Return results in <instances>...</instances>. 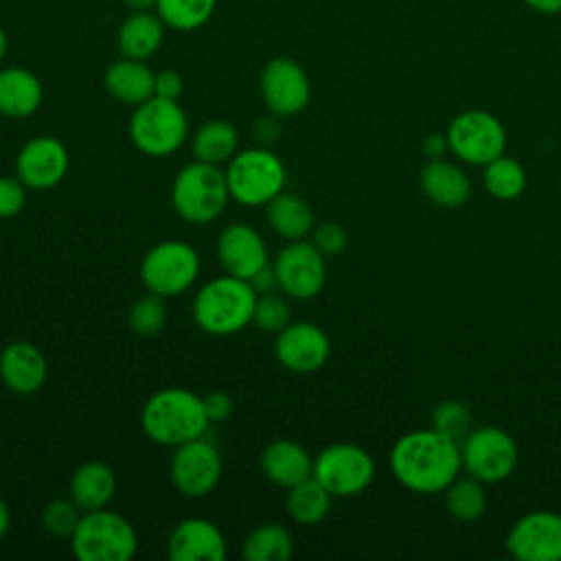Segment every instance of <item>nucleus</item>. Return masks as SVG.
I'll use <instances>...</instances> for the list:
<instances>
[{"label":"nucleus","mask_w":561,"mask_h":561,"mask_svg":"<svg viewBox=\"0 0 561 561\" xmlns=\"http://www.w3.org/2000/svg\"><path fill=\"white\" fill-rule=\"evenodd\" d=\"M432 427L460 443L471 430V412L462 401L447 399L434 408Z\"/></svg>","instance_id":"35"},{"label":"nucleus","mask_w":561,"mask_h":561,"mask_svg":"<svg viewBox=\"0 0 561 561\" xmlns=\"http://www.w3.org/2000/svg\"><path fill=\"white\" fill-rule=\"evenodd\" d=\"M199 254L182 239L156 243L140 261V280L147 291L162 298L180 296L191 289L199 276Z\"/></svg>","instance_id":"8"},{"label":"nucleus","mask_w":561,"mask_h":561,"mask_svg":"<svg viewBox=\"0 0 561 561\" xmlns=\"http://www.w3.org/2000/svg\"><path fill=\"white\" fill-rule=\"evenodd\" d=\"M167 316H169V311H167L164 298L158 296V294L147 291L145 296H140L131 305L129 327L140 337H151V335H158L162 331V327L167 324Z\"/></svg>","instance_id":"34"},{"label":"nucleus","mask_w":561,"mask_h":561,"mask_svg":"<svg viewBox=\"0 0 561 561\" xmlns=\"http://www.w3.org/2000/svg\"><path fill=\"white\" fill-rule=\"evenodd\" d=\"M261 471L276 486L289 489L313 476V458L300 443L276 438L261 451Z\"/></svg>","instance_id":"21"},{"label":"nucleus","mask_w":561,"mask_h":561,"mask_svg":"<svg viewBox=\"0 0 561 561\" xmlns=\"http://www.w3.org/2000/svg\"><path fill=\"white\" fill-rule=\"evenodd\" d=\"M217 256L226 274L252 280L265 265H270L267 245L259 230L250 224L237 221L226 226L217 239Z\"/></svg>","instance_id":"18"},{"label":"nucleus","mask_w":561,"mask_h":561,"mask_svg":"<svg viewBox=\"0 0 561 561\" xmlns=\"http://www.w3.org/2000/svg\"><path fill=\"white\" fill-rule=\"evenodd\" d=\"M449 151V145H447V138L445 136H438V134H432L423 140V153L434 160V158H443V153Z\"/></svg>","instance_id":"43"},{"label":"nucleus","mask_w":561,"mask_h":561,"mask_svg":"<svg viewBox=\"0 0 561 561\" xmlns=\"http://www.w3.org/2000/svg\"><path fill=\"white\" fill-rule=\"evenodd\" d=\"M167 552L173 561H224L228 543L215 522L188 517L171 530Z\"/></svg>","instance_id":"19"},{"label":"nucleus","mask_w":561,"mask_h":561,"mask_svg":"<svg viewBox=\"0 0 561 561\" xmlns=\"http://www.w3.org/2000/svg\"><path fill=\"white\" fill-rule=\"evenodd\" d=\"M228 202L226 171L217 164L195 160L178 171L171 186V204L184 221L210 224L224 213Z\"/></svg>","instance_id":"4"},{"label":"nucleus","mask_w":561,"mask_h":561,"mask_svg":"<svg viewBox=\"0 0 561 561\" xmlns=\"http://www.w3.org/2000/svg\"><path fill=\"white\" fill-rule=\"evenodd\" d=\"M524 2L539 13H559L561 11V0H524Z\"/></svg>","instance_id":"45"},{"label":"nucleus","mask_w":561,"mask_h":561,"mask_svg":"<svg viewBox=\"0 0 561 561\" xmlns=\"http://www.w3.org/2000/svg\"><path fill=\"white\" fill-rule=\"evenodd\" d=\"M313 478L333 497H353L370 486L375 460L355 443H333L313 458Z\"/></svg>","instance_id":"9"},{"label":"nucleus","mask_w":561,"mask_h":561,"mask_svg":"<svg viewBox=\"0 0 561 561\" xmlns=\"http://www.w3.org/2000/svg\"><path fill=\"white\" fill-rule=\"evenodd\" d=\"M265 215L274 232L287 241L305 239L316 228L311 206L294 193L280 191L274 199L265 204Z\"/></svg>","instance_id":"27"},{"label":"nucleus","mask_w":561,"mask_h":561,"mask_svg":"<svg viewBox=\"0 0 561 561\" xmlns=\"http://www.w3.org/2000/svg\"><path fill=\"white\" fill-rule=\"evenodd\" d=\"M7 50H9V37L4 33V28L0 26V61L7 57Z\"/></svg>","instance_id":"48"},{"label":"nucleus","mask_w":561,"mask_h":561,"mask_svg":"<svg viewBox=\"0 0 561 561\" xmlns=\"http://www.w3.org/2000/svg\"><path fill=\"white\" fill-rule=\"evenodd\" d=\"M191 149H193L195 160L221 167V164H228L230 158L237 153L239 134L232 123L213 118L195 131Z\"/></svg>","instance_id":"28"},{"label":"nucleus","mask_w":561,"mask_h":561,"mask_svg":"<svg viewBox=\"0 0 561 561\" xmlns=\"http://www.w3.org/2000/svg\"><path fill=\"white\" fill-rule=\"evenodd\" d=\"M44 88L35 72L22 66L0 70V114L9 118H26L42 105Z\"/></svg>","instance_id":"24"},{"label":"nucleus","mask_w":561,"mask_h":561,"mask_svg":"<svg viewBox=\"0 0 561 561\" xmlns=\"http://www.w3.org/2000/svg\"><path fill=\"white\" fill-rule=\"evenodd\" d=\"M460 460L469 476L484 484H497L515 471L517 445L502 427H476L460 440Z\"/></svg>","instance_id":"11"},{"label":"nucleus","mask_w":561,"mask_h":561,"mask_svg":"<svg viewBox=\"0 0 561 561\" xmlns=\"http://www.w3.org/2000/svg\"><path fill=\"white\" fill-rule=\"evenodd\" d=\"M256 289L250 280L224 274L206 280L193 298V320L210 335H232L252 324Z\"/></svg>","instance_id":"3"},{"label":"nucleus","mask_w":561,"mask_h":561,"mask_svg":"<svg viewBox=\"0 0 561 561\" xmlns=\"http://www.w3.org/2000/svg\"><path fill=\"white\" fill-rule=\"evenodd\" d=\"M129 11H151L158 0H121Z\"/></svg>","instance_id":"47"},{"label":"nucleus","mask_w":561,"mask_h":561,"mask_svg":"<svg viewBox=\"0 0 561 561\" xmlns=\"http://www.w3.org/2000/svg\"><path fill=\"white\" fill-rule=\"evenodd\" d=\"M217 0H158L156 13L167 28L188 33L202 28L215 13Z\"/></svg>","instance_id":"33"},{"label":"nucleus","mask_w":561,"mask_h":561,"mask_svg":"<svg viewBox=\"0 0 561 561\" xmlns=\"http://www.w3.org/2000/svg\"><path fill=\"white\" fill-rule=\"evenodd\" d=\"M9 526H11V513H9L7 502L0 497V541H2L4 535L9 533Z\"/></svg>","instance_id":"46"},{"label":"nucleus","mask_w":561,"mask_h":561,"mask_svg":"<svg viewBox=\"0 0 561 561\" xmlns=\"http://www.w3.org/2000/svg\"><path fill=\"white\" fill-rule=\"evenodd\" d=\"M83 511L81 506L70 497V500H53L44 506L42 511V526L55 535V537H72V533L79 526Z\"/></svg>","instance_id":"37"},{"label":"nucleus","mask_w":561,"mask_h":561,"mask_svg":"<svg viewBox=\"0 0 561 561\" xmlns=\"http://www.w3.org/2000/svg\"><path fill=\"white\" fill-rule=\"evenodd\" d=\"M241 554L245 561H287L294 554V537L283 524L267 522L248 533Z\"/></svg>","instance_id":"30"},{"label":"nucleus","mask_w":561,"mask_h":561,"mask_svg":"<svg viewBox=\"0 0 561 561\" xmlns=\"http://www.w3.org/2000/svg\"><path fill=\"white\" fill-rule=\"evenodd\" d=\"M48 377L44 353L31 342H11L0 353V379L15 394L37 392Z\"/></svg>","instance_id":"20"},{"label":"nucleus","mask_w":561,"mask_h":561,"mask_svg":"<svg viewBox=\"0 0 561 561\" xmlns=\"http://www.w3.org/2000/svg\"><path fill=\"white\" fill-rule=\"evenodd\" d=\"M70 548L79 561H129L138 550V535L129 519L103 506L83 511Z\"/></svg>","instance_id":"5"},{"label":"nucleus","mask_w":561,"mask_h":561,"mask_svg":"<svg viewBox=\"0 0 561 561\" xmlns=\"http://www.w3.org/2000/svg\"><path fill=\"white\" fill-rule=\"evenodd\" d=\"M331 500L333 495L313 476H309L307 480L287 489L285 508L296 524L313 526L329 515Z\"/></svg>","instance_id":"29"},{"label":"nucleus","mask_w":561,"mask_h":561,"mask_svg":"<svg viewBox=\"0 0 561 561\" xmlns=\"http://www.w3.org/2000/svg\"><path fill=\"white\" fill-rule=\"evenodd\" d=\"M204 410H206L210 423H221V421L230 419V414L234 410V403L226 392L215 390V392H208L204 397Z\"/></svg>","instance_id":"41"},{"label":"nucleus","mask_w":561,"mask_h":561,"mask_svg":"<svg viewBox=\"0 0 561 561\" xmlns=\"http://www.w3.org/2000/svg\"><path fill=\"white\" fill-rule=\"evenodd\" d=\"M156 72L140 59L121 57L112 61L103 75V85L110 96L125 105H140L153 96Z\"/></svg>","instance_id":"23"},{"label":"nucleus","mask_w":561,"mask_h":561,"mask_svg":"<svg viewBox=\"0 0 561 561\" xmlns=\"http://www.w3.org/2000/svg\"><path fill=\"white\" fill-rule=\"evenodd\" d=\"M26 204V184L15 175H0V217L9 219L22 213Z\"/></svg>","instance_id":"38"},{"label":"nucleus","mask_w":561,"mask_h":561,"mask_svg":"<svg viewBox=\"0 0 561 561\" xmlns=\"http://www.w3.org/2000/svg\"><path fill=\"white\" fill-rule=\"evenodd\" d=\"M184 92V81L178 70H160L156 72V83H153V96L178 101Z\"/></svg>","instance_id":"40"},{"label":"nucleus","mask_w":561,"mask_h":561,"mask_svg":"<svg viewBox=\"0 0 561 561\" xmlns=\"http://www.w3.org/2000/svg\"><path fill=\"white\" fill-rule=\"evenodd\" d=\"M506 550L519 561H561V515L530 511L506 535Z\"/></svg>","instance_id":"15"},{"label":"nucleus","mask_w":561,"mask_h":561,"mask_svg":"<svg viewBox=\"0 0 561 561\" xmlns=\"http://www.w3.org/2000/svg\"><path fill=\"white\" fill-rule=\"evenodd\" d=\"M116 493V476L112 467L99 460H88L79 465L70 478V497L81 506V511L103 508L112 502Z\"/></svg>","instance_id":"26"},{"label":"nucleus","mask_w":561,"mask_h":561,"mask_svg":"<svg viewBox=\"0 0 561 561\" xmlns=\"http://www.w3.org/2000/svg\"><path fill=\"white\" fill-rule=\"evenodd\" d=\"M68 149L55 136H35L26 140L15 158V175L33 191L57 186L68 173Z\"/></svg>","instance_id":"17"},{"label":"nucleus","mask_w":561,"mask_h":561,"mask_svg":"<svg viewBox=\"0 0 561 561\" xmlns=\"http://www.w3.org/2000/svg\"><path fill=\"white\" fill-rule=\"evenodd\" d=\"M285 180L283 160L265 147L237 151L226 167L230 199L241 206H265L285 188Z\"/></svg>","instance_id":"6"},{"label":"nucleus","mask_w":561,"mask_h":561,"mask_svg":"<svg viewBox=\"0 0 561 561\" xmlns=\"http://www.w3.org/2000/svg\"><path fill=\"white\" fill-rule=\"evenodd\" d=\"M129 140L151 158L175 153L188 136V118L178 101L151 96L129 116Z\"/></svg>","instance_id":"7"},{"label":"nucleus","mask_w":561,"mask_h":561,"mask_svg":"<svg viewBox=\"0 0 561 561\" xmlns=\"http://www.w3.org/2000/svg\"><path fill=\"white\" fill-rule=\"evenodd\" d=\"M449 151L467 164L484 167L504 156L506 129L497 116L484 110L460 112L445 131Z\"/></svg>","instance_id":"10"},{"label":"nucleus","mask_w":561,"mask_h":561,"mask_svg":"<svg viewBox=\"0 0 561 561\" xmlns=\"http://www.w3.org/2000/svg\"><path fill=\"white\" fill-rule=\"evenodd\" d=\"M261 96L276 116H294L309 105L311 83L302 66L289 57H274L261 70Z\"/></svg>","instance_id":"14"},{"label":"nucleus","mask_w":561,"mask_h":561,"mask_svg":"<svg viewBox=\"0 0 561 561\" xmlns=\"http://www.w3.org/2000/svg\"><path fill=\"white\" fill-rule=\"evenodd\" d=\"M445 508L458 522H476L486 511L484 482L473 476L456 478L445 491Z\"/></svg>","instance_id":"31"},{"label":"nucleus","mask_w":561,"mask_h":561,"mask_svg":"<svg viewBox=\"0 0 561 561\" xmlns=\"http://www.w3.org/2000/svg\"><path fill=\"white\" fill-rule=\"evenodd\" d=\"M171 482L186 497H204L221 480L224 462L219 449L204 436L178 445L171 456Z\"/></svg>","instance_id":"13"},{"label":"nucleus","mask_w":561,"mask_h":561,"mask_svg":"<svg viewBox=\"0 0 561 561\" xmlns=\"http://www.w3.org/2000/svg\"><path fill=\"white\" fill-rule=\"evenodd\" d=\"M289 302L285 300V294H259L256 305H254V316L252 324L265 333H278L289 324Z\"/></svg>","instance_id":"36"},{"label":"nucleus","mask_w":561,"mask_h":561,"mask_svg":"<svg viewBox=\"0 0 561 561\" xmlns=\"http://www.w3.org/2000/svg\"><path fill=\"white\" fill-rule=\"evenodd\" d=\"M250 283H252V287L256 289V294H267V291H272L274 287H278V285H276V276H274V267H270V265H265L259 274H254Z\"/></svg>","instance_id":"42"},{"label":"nucleus","mask_w":561,"mask_h":561,"mask_svg":"<svg viewBox=\"0 0 561 561\" xmlns=\"http://www.w3.org/2000/svg\"><path fill=\"white\" fill-rule=\"evenodd\" d=\"M140 427L145 436L164 447H178L204 436L210 419L204 399L186 388H162L153 392L140 410Z\"/></svg>","instance_id":"2"},{"label":"nucleus","mask_w":561,"mask_h":561,"mask_svg":"<svg viewBox=\"0 0 561 561\" xmlns=\"http://www.w3.org/2000/svg\"><path fill=\"white\" fill-rule=\"evenodd\" d=\"M274 276L278 289L296 300L316 298L327 283L324 254L313 241H289L274 259Z\"/></svg>","instance_id":"12"},{"label":"nucleus","mask_w":561,"mask_h":561,"mask_svg":"<svg viewBox=\"0 0 561 561\" xmlns=\"http://www.w3.org/2000/svg\"><path fill=\"white\" fill-rule=\"evenodd\" d=\"M274 116H276V114H274ZM274 116H265V118H261V121L256 123V134H259L261 140H265V142H270V140H274V138L278 136V121H276Z\"/></svg>","instance_id":"44"},{"label":"nucleus","mask_w":561,"mask_h":561,"mask_svg":"<svg viewBox=\"0 0 561 561\" xmlns=\"http://www.w3.org/2000/svg\"><path fill=\"white\" fill-rule=\"evenodd\" d=\"M276 359L283 368L298 375L320 370L331 355V340L313 322H289L276 333L274 342Z\"/></svg>","instance_id":"16"},{"label":"nucleus","mask_w":561,"mask_h":561,"mask_svg":"<svg viewBox=\"0 0 561 561\" xmlns=\"http://www.w3.org/2000/svg\"><path fill=\"white\" fill-rule=\"evenodd\" d=\"M482 182L491 197L500 202H511L526 191L528 180H526V169L515 158H508L504 153L491 160L489 164H484Z\"/></svg>","instance_id":"32"},{"label":"nucleus","mask_w":561,"mask_h":561,"mask_svg":"<svg viewBox=\"0 0 561 561\" xmlns=\"http://www.w3.org/2000/svg\"><path fill=\"white\" fill-rule=\"evenodd\" d=\"M346 243H348V232L337 221H324V224L313 228V245L324 256H333V254L344 252Z\"/></svg>","instance_id":"39"},{"label":"nucleus","mask_w":561,"mask_h":561,"mask_svg":"<svg viewBox=\"0 0 561 561\" xmlns=\"http://www.w3.org/2000/svg\"><path fill=\"white\" fill-rule=\"evenodd\" d=\"M460 469V443L434 427L408 432L390 449L392 476L401 486L421 495L445 491Z\"/></svg>","instance_id":"1"},{"label":"nucleus","mask_w":561,"mask_h":561,"mask_svg":"<svg viewBox=\"0 0 561 561\" xmlns=\"http://www.w3.org/2000/svg\"><path fill=\"white\" fill-rule=\"evenodd\" d=\"M419 182L425 197L443 208H458L471 195V182L467 173L445 158L427 160L421 169Z\"/></svg>","instance_id":"22"},{"label":"nucleus","mask_w":561,"mask_h":561,"mask_svg":"<svg viewBox=\"0 0 561 561\" xmlns=\"http://www.w3.org/2000/svg\"><path fill=\"white\" fill-rule=\"evenodd\" d=\"M164 22L151 11H131L118 26L116 44L123 57L149 59L158 53L164 39Z\"/></svg>","instance_id":"25"}]
</instances>
